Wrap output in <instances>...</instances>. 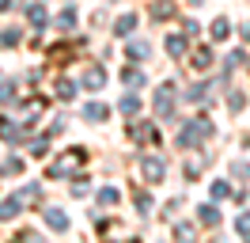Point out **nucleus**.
<instances>
[{
	"label": "nucleus",
	"mask_w": 250,
	"mask_h": 243,
	"mask_svg": "<svg viewBox=\"0 0 250 243\" xmlns=\"http://www.w3.org/2000/svg\"><path fill=\"white\" fill-rule=\"evenodd\" d=\"M239 232H250V217H243V220H239Z\"/></svg>",
	"instance_id": "1"
}]
</instances>
